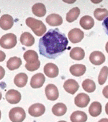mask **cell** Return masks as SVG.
<instances>
[{"label":"cell","mask_w":108,"mask_h":122,"mask_svg":"<svg viewBox=\"0 0 108 122\" xmlns=\"http://www.w3.org/2000/svg\"><path fill=\"white\" fill-rule=\"evenodd\" d=\"M80 24L85 30L91 29L94 25V19L89 15H85L80 19Z\"/></svg>","instance_id":"obj_18"},{"label":"cell","mask_w":108,"mask_h":122,"mask_svg":"<svg viewBox=\"0 0 108 122\" xmlns=\"http://www.w3.org/2000/svg\"><path fill=\"white\" fill-rule=\"evenodd\" d=\"M41 65L40 61H38L37 62L33 64H29L26 63L25 65V67L26 69L31 72H33L39 69Z\"/></svg>","instance_id":"obj_31"},{"label":"cell","mask_w":108,"mask_h":122,"mask_svg":"<svg viewBox=\"0 0 108 122\" xmlns=\"http://www.w3.org/2000/svg\"><path fill=\"white\" fill-rule=\"evenodd\" d=\"M80 13V10L78 7L72 8L67 14L66 20L69 23L74 22L77 19Z\"/></svg>","instance_id":"obj_27"},{"label":"cell","mask_w":108,"mask_h":122,"mask_svg":"<svg viewBox=\"0 0 108 122\" xmlns=\"http://www.w3.org/2000/svg\"><path fill=\"white\" fill-rule=\"evenodd\" d=\"M89 60L92 64L99 66L103 64L105 61V57L102 52L99 51H94L92 52L90 57Z\"/></svg>","instance_id":"obj_10"},{"label":"cell","mask_w":108,"mask_h":122,"mask_svg":"<svg viewBox=\"0 0 108 122\" xmlns=\"http://www.w3.org/2000/svg\"><path fill=\"white\" fill-rule=\"evenodd\" d=\"M108 76V67L104 66L101 69L98 77V82L99 84L102 85L105 83Z\"/></svg>","instance_id":"obj_30"},{"label":"cell","mask_w":108,"mask_h":122,"mask_svg":"<svg viewBox=\"0 0 108 122\" xmlns=\"http://www.w3.org/2000/svg\"><path fill=\"white\" fill-rule=\"evenodd\" d=\"M32 10L35 15L39 17L44 16L46 13L45 6L42 3H36L34 5L32 8Z\"/></svg>","instance_id":"obj_21"},{"label":"cell","mask_w":108,"mask_h":122,"mask_svg":"<svg viewBox=\"0 0 108 122\" xmlns=\"http://www.w3.org/2000/svg\"><path fill=\"white\" fill-rule=\"evenodd\" d=\"M45 81V77L44 75L42 73H38L32 77L30 84L33 88H39L43 86Z\"/></svg>","instance_id":"obj_9"},{"label":"cell","mask_w":108,"mask_h":122,"mask_svg":"<svg viewBox=\"0 0 108 122\" xmlns=\"http://www.w3.org/2000/svg\"><path fill=\"white\" fill-rule=\"evenodd\" d=\"M68 37L72 43H78L83 39L84 33L79 28H74L69 32Z\"/></svg>","instance_id":"obj_5"},{"label":"cell","mask_w":108,"mask_h":122,"mask_svg":"<svg viewBox=\"0 0 108 122\" xmlns=\"http://www.w3.org/2000/svg\"><path fill=\"white\" fill-rule=\"evenodd\" d=\"M94 15L98 21H102L108 16V11L105 8H98L94 10Z\"/></svg>","instance_id":"obj_29"},{"label":"cell","mask_w":108,"mask_h":122,"mask_svg":"<svg viewBox=\"0 0 108 122\" xmlns=\"http://www.w3.org/2000/svg\"><path fill=\"white\" fill-rule=\"evenodd\" d=\"M17 44V37L14 34L9 33L3 35L0 40V45L5 49H11Z\"/></svg>","instance_id":"obj_3"},{"label":"cell","mask_w":108,"mask_h":122,"mask_svg":"<svg viewBox=\"0 0 108 122\" xmlns=\"http://www.w3.org/2000/svg\"><path fill=\"white\" fill-rule=\"evenodd\" d=\"M26 117L25 110L21 107L13 108L9 112V119L12 122H23Z\"/></svg>","instance_id":"obj_4"},{"label":"cell","mask_w":108,"mask_h":122,"mask_svg":"<svg viewBox=\"0 0 108 122\" xmlns=\"http://www.w3.org/2000/svg\"><path fill=\"white\" fill-rule=\"evenodd\" d=\"M102 25L105 33L108 35V17L103 21Z\"/></svg>","instance_id":"obj_32"},{"label":"cell","mask_w":108,"mask_h":122,"mask_svg":"<svg viewBox=\"0 0 108 122\" xmlns=\"http://www.w3.org/2000/svg\"><path fill=\"white\" fill-rule=\"evenodd\" d=\"M69 41L58 28L51 29L39 40V53L44 57L55 59L67 49Z\"/></svg>","instance_id":"obj_1"},{"label":"cell","mask_w":108,"mask_h":122,"mask_svg":"<svg viewBox=\"0 0 108 122\" xmlns=\"http://www.w3.org/2000/svg\"><path fill=\"white\" fill-rule=\"evenodd\" d=\"M22 64L21 58L17 57H11L7 62V67L10 70H14L20 68Z\"/></svg>","instance_id":"obj_26"},{"label":"cell","mask_w":108,"mask_h":122,"mask_svg":"<svg viewBox=\"0 0 108 122\" xmlns=\"http://www.w3.org/2000/svg\"><path fill=\"white\" fill-rule=\"evenodd\" d=\"M45 112V108L43 104L40 103H36L31 106L29 109L28 112L32 117H39L44 114Z\"/></svg>","instance_id":"obj_7"},{"label":"cell","mask_w":108,"mask_h":122,"mask_svg":"<svg viewBox=\"0 0 108 122\" xmlns=\"http://www.w3.org/2000/svg\"><path fill=\"white\" fill-rule=\"evenodd\" d=\"M46 21L50 26H56L62 24L63 20L62 17L58 14H51L46 17Z\"/></svg>","instance_id":"obj_15"},{"label":"cell","mask_w":108,"mask_h":122,"mask_svg":"<svg viewBox=\"0 0 108 122\" xmlns=\"http://www.w3.org/2000/svg\"><path fill=\"white\" fill-rule=\"evenodd\" d=\"M82 86L83 90L88 93H92L96 89V85L94 81L89 79L83 81Z\"/></svg>","instance_id":"obj_28"},{"label":"cell","mask_w":108,"mask_h":122,"mask_svg":"<svg viewBox=\"0 0 108 122\" xmlns=\"http://www.w3.org/2000/svg\"><path fill=\"white\" fill-rule=\"evenodd\" d=\"M26 23L37 36H43L47 31L46 26L41 21L32 17L28 18L26 20Z\"/></svg>","instance_id":"obj_2"},{"label":"cell","mask_w":108,"mask_h":122,"mask_svg":"<svg viewBox=\"0 0 108 122\" xmlns=\"http://www.w3.org/2000/svg\"><path fill=\"white\" fill-rule=\"evenodd\" d=\"M14 25L12 17L8 14L4 15L0 19V26L3 30H8Z\"/></svg>","instance_id":"obj_12"},{"label":"cell","mask_w":108,"mask_h":122,"mask_svg":"<svg viewBox=\"0 0 108 122\" xmlns=\"http://www.w3.org/2000/svg\"><path fill=\"white\" fill-rule=\"evenodd\" d=\"M70 57L73 60L80 61L84 58L85 51L81 47H74L70 52Z\"/></svg>","instance_id":"obj_20"},{"label":"cell","mask_w":108,"mask_h":122,"mask_svg":"<svg viewBox=\"0 0 108 122\" xmlns=\"http://www.w3.org/2000/svg\"><path fill=\"white\" fill-rule=\"evenodd\" d=\"M79 84L73 79L67 80L64 82L63 88L65 91L71 94H75L79 88Z\"/></svg>","instance_id":"obj_14"},{"label":"cell","mask_w":108,"mask_h":122,"mask_svg":"<svg viewBox=\"0 0 108 122\" xmlns=\"http://www.w3.org/2000/svg\"><path fill=\"white\" fill-rule=\"evenodd\" d=\"M44 72L48 77L53 78L57 77L59 73L58 66L53 63H48L44 66Z\"/></svg>","instance_id":"obj_11"},{"label":"cell","mask_w":108,"mask_h":122,"mask_svg":"<svg viewBox=\"0 0 108 122\" xmlns=\"http://www.w3.org/2000/svg\"><path fill=\"white\" fill-rule=\"evenodd\" d=\"M90 98L87 94L83 93H80L76 96L74 99L75 104L80 108H85L88 105Z\"/></svg>","instance_id":"obj_13"},{"label":"cell","mask_w":108,"mask_h":122,"mask_svg":"<svg viewBox=\"0 0 108 122\" xmlns=\"http://www.w3.org/2000/svg\"><path fill=\"white\" fill-rule=\"evenodd\" d=\"M23 58L26 63L29 64H33L37 62L38 60L37 53L33 50H28L23 55Z\"/></svg>","instance_id":"obj_17"},{"label":"cell","mask_w":108,"mask_h":122,"mask_svg":"<svg viewBox=\"0 0 108 122\" xmlns=\"http://www.w3.org/2000/svg\"><path fill=\"white\" fill-rule=\"evenodd\" d=\"M67 106L62 103L56 104L52 108L53 113L57 117H61L64 115L67 112Z\"/></svg>","instance_id":"obj_25"},{"label":"cell","mask_w":108,"mask_h":122,"mask_svg":"<svg viewBox=\"0 0 108 122\" xmlns=\"http://www.w3.org/2000/svg\"><path fill=\"white\" fill-rule=\"evenodd\" d=\"M58 122H66V121H58Z\"/></svg>","instance_id":"obj_37"},{"label":"cell","mask_w":108,"mask_h":122,"mask_svg":"<svg viewBox=\"0 0 108 122\" xmlns=\"http://www.w3.org/2000/svg\"><path fill=\"white\" fill-rule=\"evenodd\" d=\"M103 94L105 97L108 98V85L105 86L103 90Z\"/></svg>","instance_id":"obj_33"},{"label":"cell","mask_w":108,"mask_h":122,"mask_svg":"<svg viewBox=\"0 0 108 122\" xmlns=\"http://www.w3.org/2000/svg\"><path fill=\"white\" fill-rule=\"evenodd\" d=\"M6 99L11 104H16L19 103L21 99V95L18 91L11 89L8 91L5 94Z\"/></svg>","instance_id":"obj_8"},{"label":"cell","mask_w":108,"mask_h":122,"mask_svg":"<svg viewBox=\"0 0 108 122\" xmlns=\"http://www.w3.org/2000/svg\"><path fill=\"white\" fill-rule=\"evenodd\" d=\"M87 119V114L83 111H75L70 116V120L72 122H86Z\"/></svg>","instance_id":"obj_23"},{"label":"cell","mask_w":108,"mask_h":122,"mask_svg":"<svg viewBox=\"0 0 108 122\" xmlns=\"http://www.w3.org/2000/svg\"><path fill=\"white\" fill-rule=\"evenodd\" d=\"M45 92L48 100L55 101L59 97L58 89L56 86L53 84H49L46 86Z\"/></svg>","instance_id":"obj_6"},{"label":"cell","mask_w":108,"mask_h":122,"mask_svg":"<svg viewBox=\"0 0 108 122\" xmlns=\"http://www.w3.org/2000/svg\"><path fill=\"white\" fill-rule=\"evenodd\" d=\"M102 111V106L100 103L94 102L92 103L89 108V112L92 117H97L100 115Z\"/></svg>","instance_id":"obj_24"},{"label":"cell","mask_w":108,"mask_h":122,"mask_svg":"<svg viewBox=\"0 0 108 122\" xmlns=\"http://www.w3.org/2000/svg\"><path fill=\"white\" fill-rule=\"evenodd\" d=\"M28 81V76L25 73H20L15 76L14 78V83L19 87L25 86Z\"/></svg>","instance_id":"obj_22"},{"label":"cell","mask_w":108,"mask_h":122,"mask_svg":"<svg viewBox=\"0 0 108 122\" xmlns=\"http://www.w3.org/2000/svg\"><path fill=\"white\" fill-rule=\"evenodd\" d=\"M98 122H108V119L107 118H103L100 119Z\"/></svg>","instance_id":"obj_34"},{"label":"cell","mask_w":108,"mask_h":122,"mask_svg":"<svg viewBox=\"0 0 108 122\" xmlns=\"http://www.w3.org/2000/svg\"><path fill=\"white\" fill-rule=\"evenodd\" d=\"M20 41L22 45L26 47H31L35 42L34 37L29 32H24L22 33L20 36Z\"/></svg>","instance_id":"obj_19"},{"label":"cell","mask_w":108,"mask_h":122,"mask_svg":"<svg viewBox=\"0 0 108 122\" xmlns=\"http://www.w3.org/2000/svg\"><path fill=\"white\" fill-rule=\"evenodd\" d=\"M105 109L106 113L108 115V102L105 105Z\"/></svg>","instance_id":"obj_35"},{"label":"cell","mask_w":108,"mask_h":122,"mask_svg":"<svg viewBox=\"0 0 108 122\" xmlns=\"http://www.w3.org/2000/svg\"><path fill=\"white\" fill-rule=\"evenodd\" d=\"M69 71L73 76L79 77L85 73L86 67L82 64H75L70 67Z\"/></svg>","instance_id":"obj_16"},{"label":"cell","mask_w":108,"mask_h":122,"mask_svg":"<svg viewBox=\"0 0 108 122\" xmlns=\"http://www.w3.org/2000/svg\"><path fill=\"white\" fill-rule=\"evenodd\" d=\"M105 50L107 51V52L108 53V41L106 43V45H105Z\"/></svg>","instance_id":"obj_36"}]
</instances>
